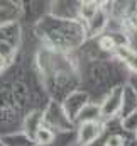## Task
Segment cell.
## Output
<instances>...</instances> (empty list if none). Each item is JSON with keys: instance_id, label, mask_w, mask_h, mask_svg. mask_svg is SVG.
Masks as SVG:
<instances>
[{"instance_id": "1", "label": "cell", "mask_w": 137, "mask_h": 146, "mask_svg": "<svg viewBox=\"0 0 137 146\" xmlns=\"http://www.w3.org/2000/svg\"><path fill=\"white\" fill-rule=\"evenodd\" d=\"M102 133H103L102 124H98L97 121H85L80 126V131H78V143L81 146L92 145L97 138H100Z\"/></svg>"}, {"instance_id": "2", "label": "cell", "mask_w": 137, "mask_h": 146, "mask_svg": "<svg viewBox=\"0 0 137 146\" xmlns=\"http://www.w3.org/2000/svg\"><path fill=\"white\" fill-rule=\"evenodd\" d=\"M80 10H81V15H83L85 19L92 21V19L95 17L97 10H98V5H97V2H85Z\"/></svg>"}, {"instance_id": "3", "label": "cell", "mask_w": 137, "mask_h": 146, "mask_svg": "<svg viewBox=\"0 0 137 146\" xmlns=\"http://www.w3.org/2000/svg\"><path fill=\"white\" fill-rule=\"evenodd\" d=\"M53 138H54V134H53L49 129H46V127H39V129L36 131V141L41 143V145H47V143H51Z\"/></svg>"}, {"instance_id": "4", "label": "cell", "mask_w": 137, "mask_h": 146, "mask_svg": "<svg viewBox=\"0 0 137 146\" xmlns=\"http://www.w3.org/2000/svg\"><path fill=\"white\" fill-rule=\"evenodd\" d=\"M100 48H103V49H113L115 48V41L110 36H105L100 39Z\"/></svg>"}, {"instance_id": "5", "label": "cell", "mask_w": 137, "mask_h": 146, "mask_svg": "<svg viewBox=\"0 0 137 146\" xmlns=\"http://www.w3.org/2000/svg\"><path fill=\"white\" fill-rule=\"evenodd\" d=\"M122 56H124V54H122ZM125 58H127L129 66L137 73V51H136V53H130V54H125Z\"/></svg>"}, {"instance_id": "6", "label": "cell", "mask_w": 137, "mask_h": 146, "mask_svg": "<svg viewBox=\"0 0 137 146\" xmlns=\"http://www.w3.org/2000/svg\"><path fill=\"white\" fill-rule=\"evenodd\" d=\"M107 146H122V138H120L119 134L110 136L108 141H107Z\"/></svg>"}, {"instance_id": "7", "label": "cell", "mask_w": 137, "mask_h": 146, "mask_svg": "<svg viewBox=\"0 0 137 146\" xmlns=\"http://www.w3.org/2000/svg\"><path fill=\"white\" fill-rule=\"evenodd\" d=\"M2 68H3V58L0 56V70H2Z\"/></svg>"}]
</instances>
